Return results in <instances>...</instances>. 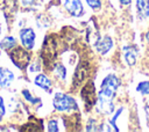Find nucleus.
<instances>
[{"mask_svg":"<svg viewBox=\"0 0 149 132\" xmlns=\"http://www.w3.org/2000/svg\"><path fill=\"white\" fill-rule=\"evenodd\" d=\"M47 130L49 132H57L59 131V127H58V122L56 118H52V119H49L48 124H47Z\"/></svg>","mask_w":149,"mask_h":132,"instance_id":"nucleus-17","label":"nucleus"},{"mask_svg":"<svg viewBox=\"0 0 149 132\" xmlns=\"http://www.w3.org/2000/svg\"><path fill=\"white\" fill-rule=\"evenodd\" d=\"M14 2H15V0H0V9L3 10L7 7L14 6Z\"/></svg>","mask_w":149,"mask_h":132,"instance_id":"nucleus-20","label":"nucleus"},{"mask_svg":"<svg viewBox=\"0 0 149 132\" xmlns=\"http://www.w3.org/2000/svg\"><path fill=\"white\" fill-rule=\"evenodd\" d=\"M34 83L35 86H37L38 88L43 89L44 91H51V88H52V81L49 79V76H47L45 74H37L34 79Z\"/></svg>","mask_w":149,"mask_h":132,"instance_id":"nucleus-10","label":"nucleus"},{"mask_svg":"<svg viewBox=\"0 0 149 132\" xmlns=\"http://www.w3.org/2000/svg\"><path fill=\"white\" fill-rule=\"evenodd\" d=\"M95 126H100V125H98V123H97L95 119L91 118V119L88 120V123L86 124V131H98Z\"/></svg>","mask_w":149,"mask_h":132,"instance_id":"nucleus-19","label":"nucleus"},{"mask_svg":"<svg viewBox=\"0 0 149 132\" xmlns=\"http://www.w3.org/2000/svg\"><path fill=\"white\" fill-rule=\"evenodd\" d=\"M139 50L135 45H127L123 47V58L128 66H134L137 60Z\"/></svg>","mask_w":149,"mask_h":132,"instance_id":"nucleus-8","label":"nucleus"},{"mask_svg":"<svg viewBox=\"0 0 149 132\" xmlns=\"http://www.w3.org/2000/svg\"><path fill=\"white\" fill-rule=\"evenodd\" d=\"M120 79L115 74H108L104 78L100 89L97 95V104L98 109L104 115H111L114 111V97L120 87Z\"/></svg>","mask_w":149,"mask_h":132,"instance_id":"nucleus-1","label":"nucleus"},{"mask_svg":"<svg viewBox=\"0 0 149 132\" xmlns=\"http://www.w3.org/2000/svg\"><path fill=\"white\" fill-rule=\"evenodd\" d=\"M14 46H16V39L13 36H6L0 41V47L2 50L9 51L12 50Z\"/></svg>","mask_w":149,"mask_h":132,"instance_id":"nucleus-14","label":"nucleus"},{"mask_svg":"<svg viewBox=\"0 0 149 132\" xmlns=\"http://www.w3.org/2000/svg\"><path fill=\"white\" fill-rule=\"evenodd\" d=\"M8 57L12 60V63L21 71H24L26 68H28L31 61V56L29 50L23 46H14L12 50H9Z\"/></svg>","mask_w":149,"mask_h":132,"instance_id":"nucleus-2","label":"nucleus"},{"mask_svg":"<svg viewBox=\"0 0 149 132\" xmlns=\"http://www.w3.org/2000/svg\"><path fill=\"white\" fill-rule=\"evenodd\" d=\"M52 105L54 109L59 112H68L72 110H78V104L76 100L65 93H55L52 98Z\"/></svg>","mask_w":149,"mask_h":132,"instance_id":"nucleus-3","label":"nucleus"},{"mask_svg":"<svg viewBox=\"0 0 149 132\" xmlns=\"http://www.w3.org/2000/svg\"><path fill=\"white\" fill-rule=\"evenodd\" d=\"M144 110H146V113H147V119H148V122H149V102L146 104Z\"/></svg>","mask_w":149,"mask_h":132,"instance_id":"nucleus-24","label":"nucleus"},{"mask_svg":"<svg viewBox=\"0 0 149 132\" xmlns=\"http://www.w3.org/2000/svg\"><path fill=\"white\" fill-rule=\"evenodd\" d=\"M85 76H86V68H85L84 64H79L73 73V85L78 86L79 83H81L84 81Z\"/></svg>","mask_w":149,"mask_h":132,"instance_id":"nucleus-12","label":"nucleus"},{"mask_svg":"<svg viewBox=\"0 0 149 132\" xmlns=\"http://www.w3.org/2000/svg\"><path fill=\"white\" fill-rule=\"evenodd\" d=\"M1 31H2V28H1V24H0V36H1Z\"/></svg>","mask_w":149,"mask_h":132,"instance_id":"nucleus-26","label":"nucleus"},{"mask_svg":"<svg viewBox=\"0 0 149 132\" xmlns=\"http://www.w3.org/2000/svg\"><path fill=\"white\" fill-rule=\"evenodd\" d=\"M146 39L149 42V30H148V31H147V34H146Z\"/></svg>","mask_w":149,"mask_h":132,"instance_id":"nucleus-25","label":"nucleus"},{"mask_svg":"<svg viewBox=\"0 0 149 132\" xmlns=\"http://www.w3.org/2000/svg\"><path fill=\"white\" fill-rule=\"evenodd\" d=\"M94 46H95L97 52H99L100 54L105 56V54H107V53L111 51V49L113 47V39H112L109 36L106 35V36H104V37H101V38H98V39L95 41Z\"/></svg>","mask_w":149,"mask_h":132,"instance_id":"nucleus-7","label":"nucleus"},{"mask_svg":"<svg viewBox=\"0 0 149 132\" xmlns=\"http://www.w3.org/2000/svg\"><path fill=\"white\" fill-rule=\"evenodd\" d=\"M19 38H20V42H21L23 47H26L28 50H31L35 46L36 32L33 28L26 27V28H22L19 31Z\"/></svg>","mask_w":149,"mask_h":132,"instance_id":"nucleus-5","label":"nucleus"},{"mask_svg":"<svg viewBox=\"0 0 149 132\" xmlns=\"http://www.w3.org/2000/svg\"><path fill=\"white\" fill-rule=\"evenodd\" d=\"M52 73L55 75V78H57L59 81L66 80V67L63 64H61V63H54Z\"/></svg>","mask_w":149,"mask_h":132,"instance_id":"nucleus-13","label":"nucleus"},{"mask_svg":"<svg viewBox=\"0 0 149 132\" xmlns=\"http://www.w3.org/2000/svg\"><path fill=\"white\" fill-rule=\"evenodd\" d=\"M87 6L93 10H99L101 8V0H85Z\"/></svg>","mask_w":149,"mask_h":132,"instance_id":"nucleus-18","label":"nucleus"},{"mask_svg":"<svg viewBox=\"0 0 149 132\" xmlns=\"http://www.w3.org/2000/svg\"><path fill=\"white\" fill-rule=\"evenodd\" d=\"M65 10L73 17H80L84 15V7L80 0H63Z\"/></svg>","mask_w":149,"mask_h":132,"instance_id":"nucleus-6","label":"nucleus"},{"mask_svg":"<svg viewBox=\"0 0 149 132\" xmlns=\"http://www.w3.org/2000/svg\"><path fill=\"white\" fill-rule=\"evenodd\" d=\"M136 90H137L139 93H141L142 95H149V80L141 81V82L136 86Z\"/></svg>","mask_w":149,"mask_h":132,"instance_id":"nucleus-16","label":"nucleus"},{"mask_svg":"<svg viewBox=\"0 0 149 132\" xmlns=\"http://www.w3.org/2000/svg\"><path fill=\"white\" fill-rule=\"evenodd\" d=\"M14 80H15L14 73L9 68L0 66V87L8 88L14 82Z\"/></svg>","mask_w":149,"mask_h":132,"instance_id":"nucleus-9","label":"nucleus"},{"mask_svg":"<svg viewBox=\"0 0 149 132\" xmlns=\"http://www.w3.org/2000/svg\"><path fill=\"white\" fill-rule=\"evenodd\" d=\"M136 10L140 19H149V0H136Z\"/></svg>","mask_w":149,"mask_h":132,"instance_id":"nucleus-11","label":"nucleus"},{"mask_svg":"<svg viewBox=\"0 0 149 132\" xmlns=\"http://www.w3.org/2000/svg\"><path fill=\"white\" fill-rule=\"evenodd\" d=\"M22 96H23V98L28 102V103H30V104H33V105H41V101H40V98L38 97H35V96H33L31 95V93L28 90V89H23L22 90Z\"/></svg>","mask_w":149,"mask_h":132,"instance_id":"nucleus-15","label":"nucleus"},{"mask_svg":"<svg viewBox=\"0 0 149 132\" xmlns=\"http://www.w3.org/2000/svg\"><path fill=\"white\" fill-rule=\"evenodd\" d=\"M20 1L23 7H31L35 3V0H20Z\"/></svg>","mask_w":149,"mask_h":132,"instance_id":"nucleus-22","label":"nucleus"},{"mask_svg":"<svg viewBox=\"0 0 149 132\" xmlns=\"http://www.w3.org/2000/svg\"><path fill=\"white\" fill-rule=\"evenodd\" d=\"M6 113V104H5V101H3V97L0 95V116L3 117Z\"/></svg>","mask_w":149,"mask_h":132,"instance_id":"nucleus-21","label":"nucleus"},{"mask_svg":"<svg viewBox=\"0 0 149 132\" xmlns=\"http://www.w3.org/2000/svg\"><path fill=\"white\" fill-rule=\"evenodd\" d=\"M122 6H128V5H130V2H132V0H118Z\"/></svg>","mask_w":149,"mask_h":132,"instance_id":"nucleus-23","label":"nucleus"},{"mask_svg":"<svg viewBox=\"0 0 149 132\" xmlns=\"http://www.w3.org/2000/svg\"><path fill=\"white\" fill-rule=\"evenodd\" d=\"M0 54H1V47H0Z\"/></svg>","mask_w":149,"mask_h":132,"instance_id":"nucleus-27","label":"nucleus"},{"mask_svg":"<svg viewBox=\"0 0 149 132\" xmlns=\"http://www.w3.org/2000/svg\"><path fill=\"white\" fill-rule=\"evenodd\" d=\"M80 96H81V100L87 110H90L91 108L94 107V104L97 103V93H95L94 83L92 81H88L83 87V89L80 91Z\"/></svg>","mask_w":149,"mask_h":132,"instance_id":"nucleus-4","label":"nucleus"}]
</instances>
